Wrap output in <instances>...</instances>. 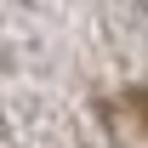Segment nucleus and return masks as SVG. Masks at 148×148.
<instances>
[]
</instances>
